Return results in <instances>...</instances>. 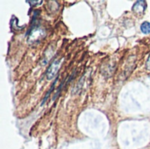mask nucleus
Returning a JSON list of instances; mask_svg holds the SVG:
<instances>
[{"label": "nucleus", "mask_w": 150, "mask_h": 149, "mask_svg": "<svg viewBox=\"0 0 150 149\" xmlns=\"http://www.w3.org/2000/svg\"><path fill=\"white\" fill-rule=\"evenodd\" d=\"M61 62H62L61 59H56L50 64V66L47 68V73H46V76H47V80H51L56 76V74L58 73V70L60 68Z\"/></svg>", "instance_id": "1"}, {"label": "nucleus", "mask_w": 150, "mask_h": 149, "mask_svg": "<svg viewBox=\"0 0 150 149\" xmlns=\"http://www.w3.org/2000/svg\"><path fill=\"white\" fill-rule=\"evenodd\" d=\"M44 36H45V31L42 28L37 26L29 32L28 41L29 42H36V41L40 40V39L43 38Z\"/></svg>", "instance_id": "2"}, {"label": "nucleus", "mask_w": 150, "mask_h": 149, "mask_svg": "<svg viewBox=\"0 0 150 149\" xmlns=\"http://www.w3.org/2000/svg\"><path fill=\"white\" fill-rule=\"evenodd\" d=\"M146 8H147V3H146V1L142 0V1H137L134 4V6H133L132 9H133V11L134 12H136L138 14H142L145 11Z\"/></svg>", "instance_id": "3"}, {"label": "nucleus", "mask_w": 150, "mask_h": 149, "mask_svg": "<svg viewBox=\"0 0 150 149\" xmlns=\"http://www.w3.org/2000/svg\"><path fill=\"white\" fill-rule=\"evenodd\" d=\"M141 30L143 33L148 34L150 33V23L149 22H143L141 25Z\"/></svg>", "instance_id": "4"}, {"label": "nucleus", "mask_w": 150, "mask_h": 149, "mask_svg": "<svg viewBox=\"0 0 150 149\" xmlns=\"http://www.w3.org/2000/svg\"><path fill=\"white\" fill-rule=\"evenodd\" d=\"M57 79H58V77H57ZM57 79H56V80H55V81L54 82V83L52 84V86H51V88H50V90H49V91H48V92H47V93L46 94V96H45V97H44L43 101L41 102V105H43V104L45 103V101H46V100L47 99V97H49V95L51 94V92H52V91L54 90V85H55V83H56V82H57Z\"/></svg>", "instance_id": "5"}, {"label": "nucleus", "mask_w": 150, "mask_h": 149, "mask_svg": "<svg viewBox=\"0 0 150 149\" xmlns=\"http://www.w3.org/2000/svg\"><path fill=\"white\" fill-rule=\"evenodd\" d=\"M146 67H147V69L150 71V54H149V58H148V60H147Z\"/></svg>", "instance_id": "6"}, {"label": "nucleus", "mask_w": 150, "mask_h": 149, "mask_svg": "<svg viewBox=\"0 0 150 149\" xmlns=\"http://www.w3.org/2000/svg\"><path fill=\"white\" fill-rule=\"evenodd\" d=\"M26 3H28V4H35V5H36V4H41L42 1H26Z\"/></svg>", "instance_id": "7"}]
</instances>
